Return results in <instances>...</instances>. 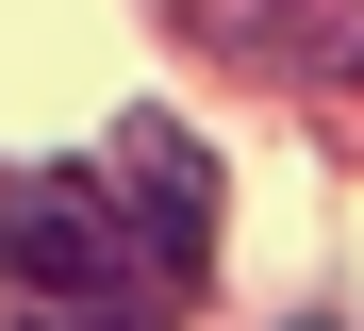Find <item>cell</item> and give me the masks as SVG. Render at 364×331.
<instances>
[{
  "instance_id": "7a4b0ae2",
  "label": "cell",
  "mask_w": 364,
  "mask_h": 331,
  "mask_svg": "<svg viewBox=\"0 0 364 331\" xmlns=\"http://www.w3.org/2000/svg\"><path fill=\"white\" fill-rule=\"evenodd\" d=\"M100 182H116V216L149 232V265H166V282H199V265H215V149H199L182 116H116Z\"/></svg>"
},
{
  "instance_id": "6da1fadb",
  "label": "cell",
  "mask_w": 364,
  "mask_h": 331,
  "mask_svg": "<svg viewBox=\"0 0 364 331\" xmlns=\"http://www.w3.org/2000/svg\"><path fill=\"white\" fill-rule=\"evenodd\" d=\"M0 232H17V282H33V298H67V315H100V331H149V282H133V216H116V182L33 166Z\"/></svg>"
},
{
  "instance_id": "3957f363",
  "label": "cell",
  "mask_w": 364,
  "mask_h": 331,
  "mask_svg": "<svg viewBox=\"0 0 364 331\" xmlns=\"http://www.w3.org/2000/svg\"><path fill=\"white\" fill-rule=\"evenodd\" d=\"M232 33H249V66H298V83H348L364 66V0H215Z\"/></svg>"
},
{
  "instance_id": "277c9868",
  "label": "cell",
  "mask_w": 364,
  "mask_h": 331,
  "mask_svg": "<svg viewBox=\"0 0 364 331\" xmlns=\"http://www.w3.org/2000/svg\"><path fill=\"white\" fill-rule=\"evenodd\" d=\"M0 331H67V298H17V315H0Z\"/></svg>"
}]
</instances>
